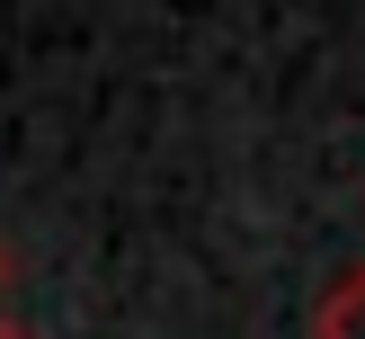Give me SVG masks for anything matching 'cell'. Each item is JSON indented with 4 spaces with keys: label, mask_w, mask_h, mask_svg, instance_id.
<instances>
[{
    "label": "cell",
    "mask_w": 365,
    "mask_h": 339,
    "mask_svg": "<svg viewBox=\"0 0 365 339\" xmlns=\"http://www.w3.org/2000/svg\"><path fill=\"white\" fill-rule=\"evenodd\" d=\"M321 339H365V259L321 295Z\"/></svg>",
    "instance_id": "1"
},
{
    "label": "cell",
    "mask_w": 365,
    "mask_h": 339,
    "mask_svg": "<svg viewBox=\"0 0 365 339\" xmlns=\"http://www.w3.org/2000/svg\"><path fill=\"white\" fill-rule=\"evenodd\" d=\"M0 339H27V330H18V321H0Z\"/></svg>",
    "instance_id": "2"
},
{
    "label": "cell",
    "mask_w": 365,
    "mask_h": 339,
    "mask_svg": "<svg viewBox=\"0 0 365 339\" xmlns=\"http://www.w3.org/2000/svg\"><path fill=\"white\" fill-rule=\"evenodd\" d=\"M0 285H9V259H0Z\"/></svg>",
    "instance_id": "3"
}]
</instances>
